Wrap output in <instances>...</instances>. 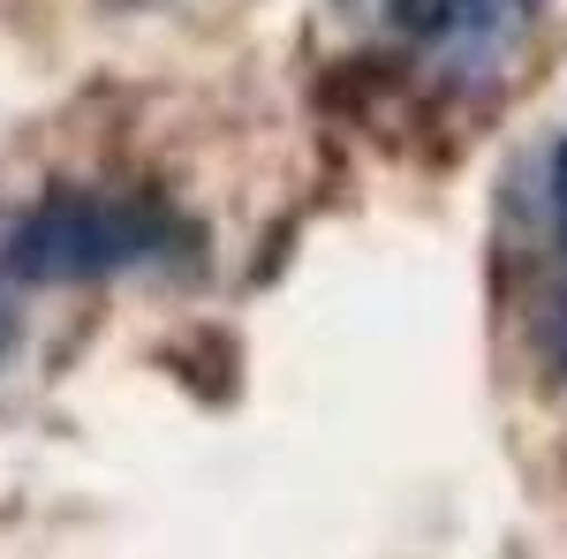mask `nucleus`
I'll use <instances>...</instances> for the list:
<instances>
[{
  "instance_id": "1",
  "label": "nucleus",
  "mask_w": 567,
  "mask_h": 559,
  "mask_svg": "<svg viewBox=\"0 0 567 559\" xmlns=\"http://www.w3.org/2000/svg\"><path fill=\"white\" fill-rule=\"evenodd\" d=\"M182 219L152 197V189H53L16 227L0 235V272L23 288H61V280H114L130 265L167 258Z\"/></svg>"
},
{
  "instance_id": "2",
  "label": "nucleus",
  "mask_w": 567,
  "mask_h": 559,
  "mask_svg": "<svg viewBox=\"0 0 567 559\" xmlns=\"http://www.w3.org/2000/svg\"><path fill=\"white\" fill-rule=\"evenodd\" d=\"M470 0H386V31L401 45H446L462 31Z\"/></svg>"
},
{
  "instance_id": "3",
  "label": "nucleus",
  "mask_w": 567,
  "mask_h": 559,
  "mask_svg": "<svg viewBox=\"0 0 567 559\" xmlns=\"http://www.w3.org/2000/svg\"><path fill=\"white\" fill-rule=\"evenodd\" d=\"M553 213H560V242H567V136L553 152Z\"/></svg>"
},
{
  "instance_id": "4",
  "label": "nucleus",
  "mask_w": 567,
  "mask_h": 559,
  "mask_svg": "<svg viewBox=\"0 0 567 559\" xmlns=\"http://www.w3.org/2000/svg\"><path fill=\"white\" fill-rule=\"evenodd\" d=\"M8 348H16V310L0 302V363H8Z\"/></svg>"
}]
</instances>
